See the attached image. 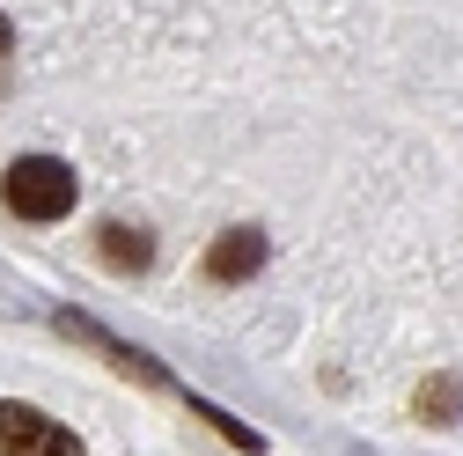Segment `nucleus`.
Instances as JSON below:
<instances>
[{
  "instance_id": "nucleus-1",
  "label": "nucleus",
  "mask_w": 463,
  "mask_h": 456,
  "mask_svg": "<svg viewBox=\"0 0 463 456\" xmlns=\"http://www.w3.org/2000/svg\"><path fill=\"white\" fill-rule=\"evenodd\" d=\"M0 199H8V214H23V221H67L74 199H81V177L60 155H23L8 177H0Z\"/></svg>"
},
{
  "instance_id": "nucleus-2",
  "label": "nucleus",
  "mask_w": 463,
  "mask_h": 456,
  "mask_svg": "<svg viewBox=\"0 0 463 456\" xmlns=\"http://www.w3.org/2000/svg\"><path fill=\"white\" fill-rule=\"evenodd\" d=\"M0 456H81V434L60 427L52 413L8 397V405H0Z\"/></svg>"
},
{
  "instance_id": "nucleus-3",
  "label": "nucleus",
  "mask_w": 463,
  "mask_h": 456,
  "mask_svg": "<svg viewBox=\"0 0 463 456\" xmlns=\"http://www.w3.org/2000/svg\"><path fill=\"white\" fill-rule=\"evenodd\" d=\"M258 265H265V236L258 228H221L213 251H206V280H221V288L228 280H250Z\"/></svg>"
},
{
  "instance_id": "nucleus-4",
  "label": "nucleus",
  "mask_w": 463,
  "mask_h": 456,
  "mask_svg": "<svg viewBox=\"0 0 463 456\" xmlns=\"http://www.w3.org/2000/svg\"><path fill=\"white\" fill-rule=\"evenodd\" d=\"M147 258H155L147 228H126V221L103 228V265H110V272H147Z\"/></svg>"
},
{
  "instance_id": "nucleus-5",
  "label": "nucleus",
  "mask_w": 463,
  "mask_h": 456,
  "mask_svg": "<svg viewBox=\"0 0 463 456\" xmlns=\"http://www.w3.org/2000/svg\"><path fill=\"white\" fill-rule=\"evenodd\" d=\"M456 405H463V383H449V375H434V383L420 390V420H434V427H449Z\"/></svg>"
},
{
  "instance_id": "nucleus-6",
  "label": "nucleus",
  "mask_w": 463,
  "mask_h": 456,
  "mask_svg": "<svg viewBox=\"0 0 463 456\" xmlns=\"http://www.w3.org/2000/svg\"><path fill=\"white\" fill-rule=\"evenodd\" d=\"M192 413H199V420H206V427H213V434H228V442H236V449H243V456H258V449H265V442H258V434H250V427H236V420H228V413H221V405H192Z\"/></svg>"
},
{
  "instance_id": "nucleus-7",
  "label": "nucleus",
  "mask_w": 463,
  "mask_h": 456,
  "mask_svg": "<svg viewBox=\"0 0 463 456\" xmlns=\"http://www.w3.org/2000/svg\"><path fill=\"white\" fill-rule=\"evenodd\" d=\"M8 44H15V23H8V15H0V60H8Z\"/></svg>"
}]
</instances>
